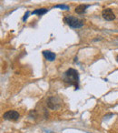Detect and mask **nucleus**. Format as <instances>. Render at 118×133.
Listing matches in <instances>:
<instances>
[{
	"label": "nucleus",
	"mask_w": 118,
	"mask_h": 133,
	"mask_svg": "<svg viewBox=\"0 0 118 133\" xmlns=\"http://www.w3.org/2000/svg\"><path fill=\"white\" fill-rule=\"evenodd\" d=\"M20 117L19 113L16 110H9L3 115V118L6 120H17Z\"/></svg>",
	"instance_id": "20e7f679"
},
{
	"label": "nucleus",
	"mask_w": 118,
	"mask_h": 133,
	"mask_svg": "<svg viewBox=\"0 0 118 133\" xmlns=\"http://www.w3.org/2000/svg\"><path fill=\"white\" fill-rule=\"evenodd\" d=\"M43 55H44V57L49 61H53L55 59V54L53 53V52H51V51L45 50V51H43Z\"/></svg>",
	"instance_id": "423d86ee"
},
{
	"label": "nucleus",
	"mask_w": 118,
	"mask_h": 133,
	"mask_svg": "<svg viewBox=\"0 0 118 133\" xmlns=\"http://www.w3.org/2000/svg\"><path fill=\"white\" fill-rule=\"evenodd\" d=\"M102 16H103V18L107 21H112L115 18V16L113 13L111 8H105V9H104L103 12H102Z\"/></svg>",
	"instance_id": "39448f33"
},
{
	"label": "nucleus",
	"mask_w": 118,
	"mask_h": 133,
	"mask_svg": "<svg viewBox=\"0 0 118 133\" xmlns=\"http://www.w3.org/2000/svg\"><path fill=\"white\" fill-rule=\"evenodd\" d=\"M88 5H79L78 6H76V8L75 9V12H76V14H79V15H81V14H84L85 12V10H86V8H88Z\"/></svg>",
	"instance_id": "0eeeda50"
},
{
	"label": "nucleus",
	"mask_w": 118,
	"mask_h": 133,
	"mask_svg": "<svg viewBox=\"0 0 118 133\" xmlns=\"http://www.w3.org/2000/svg\"><path fill=\"white\" fill-rule=\"evenodd\" d=\"M78 72L74 69H69L67 70L64 76V81L69 86H75L76 89H78Z\"/></svg>",
	"instance_id": "f257e3e1"
},
{
	"label": "nucleus",
	"mask_w": 118,
	"mask_h": 133,
	"mask_svg": "<svg viewBox=\"0 0 118 133\" xmlns=\"http://www.w3.org/2000/svg\"><path fill=\"white\" fill-rule=\"evenodd\" d=\"M64 22L69 26L73 28H80L84 26V21L76 17H71V16H67V17H64Z\"/></svg>",
	"instance_id": "f03ea898"
},
{
	"label": "nucleus",
	"mask_w": 118,
	"mask_h": 133,
	"mask_svg": "<svg viewBox=\"0 0 118 133\" xmlns=\"http://www.w3.org/2000/svg\"><path fill=\"white\" fill-rule=\"evenodd\" d=\"M46 12H47L46 8H40V9H36V10H35V11H33L32 14H38L39 16H42V15H44V14H46Z\"/></svg>",
	"instance_id": "6e6552de"
},
{
	"label": "nucleus",
	"mask_w": 118,
	"mask_h": 133,
	"mask_svg": "<svg viewBox=\"0 0 118 133\" xmlns=\"http://www.w3.org/2000/svg\"><path fill=\"white\" fill-rule=\"evenodd\" d=\"M47 107L49 108L50 109H53V110H55V109H58L61 108L62 105V101L60 100V98H57V97H50L47 99Z\"/></svg>",
	"instance_id": "7ed1b4c3"
},
{
	"label": "nucleus",
	"mask_w": 118,
	"mask_h": 133,
	"mask_svg": "<svg viewBox=\"0 0 118 133\" xmlns=\"http://www.w3.org/2000/svg\"><path fill=\"white\" fill-rule=\"evenodd\" d=\"M116 59H117V61H118V56H117V57H116Z\"/></svg>",
	"instance_id": "1a4fd4ad"
}]
</instances>
